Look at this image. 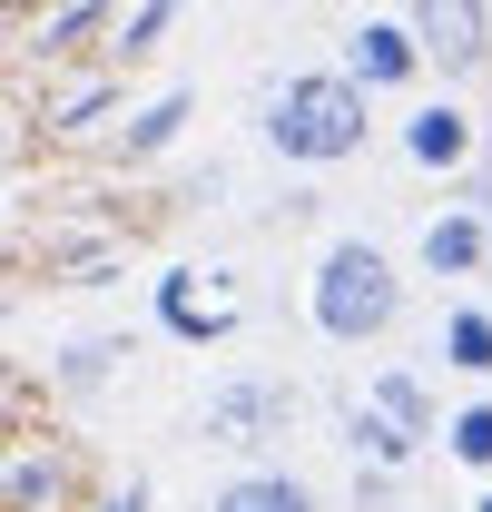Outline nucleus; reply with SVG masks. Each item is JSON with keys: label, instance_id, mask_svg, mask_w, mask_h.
I'll list each match as a JSON object with an SVG mask.
<instances>
[{"label": "nucleus", "instance_id": "obj_1", "mask_svg": "<svg viewBox=\"0 0 492 512\" xmlns=\"http://www.w3.org/2000/svg\"><path fill=\"white\" fill-rule=\"evenodd\" d=\"M365 99L374 89L345 79V69H296V79L266 89V148H276L286 168H335V158L365 148V128H374Z\"/></svg>", "mask_w": 492, "mask_h": 512}, {"label": "nucleus", "instance_id": "obj_2", "mask_svg": "<svg viewBox=\"0 0 492 512\" xmlns=\"http://www.w3.org/2000/svg\"><path fill=\"white\" fill-rule=\"evenodd\" d=\"M315 335L325 345H374L384 325L404 316V276H394V256L374 247V237H335V247L315 256Z\"/></svg>", "mask_w": 492, "mask_h": 512}, {"label": "nucleus", "instance_id": "obj_3", "mask_svg": "<svg viewBox=\"0 0 492 512\" xmlns=\"http://www.w3.org/2000/svg\"><path fill=\"white\" fill-rule=\"evenodd\" d=\"M197 424H207V444H266V434L296 424V384L286 375H227V384H207Z\"/></svg>", "mask_w": 492, "mask_h": 512}, {"label": "nucleus", "instance_id": "obj_4", "mask_svg": "<svg viewBox=\"0 0 492 512\" xmlns=\"http://www.w3.org/2000/svg\"><path fill=\"white\" fill-rule=\"evenodd\" d=\"M424 30L414 20H355L345 30V79H365V89H414L424 79Z\"/></svg>", "mask_w": 492, "mask_h": 512}, {"label": "nucleus", "instance_id": "obj_5", "mask_svg": "<svg viewBox=\"0 0 492 512\" xmlns=\"http://www.w3.org/2000/svg\"><path fill=\"white\" fill-rule=\"evenodd\" d=\"M473 148H483V128H473V109H463V99H424V109L404 119V158H414V168H433V178L473 168Z\"/></svg>", "mask_w": 492, "mask_h": 512}, {"label": "nucleus", "instance_id": "obj_6", "mask_svg": "<svg viewBox=\"0 0 492 512\" xmlns=\"http://www.w3.org/2000/svg\"><path fill=\"white\" fill-rule=\"evenodd\" d=\"M424 276H453V286L492 276V227L473 217V207H443V217H424Z\"/></svg>", "mask_w": 492, "mask_h": 512}, {"label": "nucleus", "instance_id": "obj_7", "mask_svg": "<svg viewBox=\"0 0 492 512\" xmlns=\"http://www.w3.org/2000/svg\"><path fill=\"white\" fill-rule=\"evenodd\" d=\"M414 30H424V50L443 69H473V60H483V0H424Z\"/></svg>", "mask_w": 492, "mask_h": 512}, {"label": "nucleus", "instance_id": "obj_8", "mask_svg": "<svg viewBox=\"0 0 492 512\" xmlns=\"http://www.w3.org/2000/svg\"><path fill=\"white\" fill-rule=\"evenodd\" d=\"M158 306H168L178 335H227V325H237V296H227V286H197V266L158 286Z\"/></svg>", "mask_w": 492, "mask_h": 512}, {"label": "nucleus", "instance_id": "obj_9", "mask_svg": "<svg viewBox=\"0 0 492 512\" xmlns=\"http://www.w3.org/2000/svg\"><path fill=\"white\" fill-rule=\"evenodd\" d=\"M345 444H355V463H374V473H404V463L424 453L394 414H384V404H355V414H345Z\"/></svg>", "mask_w": 492, "mask_h": 512}, {"label": "nucleus", "instance_id": "obj_10", "mask_svg": "<svg viewBox=\"0 0 492 512\" xmlns=\"http://www.w3.org/2000/svg\"><path fill=\"white\" fill-rule=\"evenodd\" d=\"M207 512H315V493L296 483V473H237Z\"/></svg>", "mask_w": 492, "mask_h": 512}, {"label": "nucleus", "instance_id": "obj_11", "mask_svg": "<svg viewBox=\"0 0 492 512\" xmlns=\"http://www.w3.org/2000/svg\"><path fill=\"white\" fill-rule=\"evenodd\" d=\"M365 404H384V414H394V424H404L414 444H433V434H443V424H433V394H424L414 375H404V365H384V375L365 384Z\"/></svg>", "mask_w": 492, "mask_h": 512}, {"label": "nucleus", "instance_id": "obj_12", "mask_svg": "<svg viewBox=\"0 0 492 512\" xmlns=\"http://www.w3.org/2000/svg\"><path fill=\"white\" fill-rule=\"evenodd\" d=\"M443 365L453 375H492V316L483 306H453L443 316Z\"/></svg>", "mask_w": 492, "mask_h": 512}, {"label": "nucleus", "instance_id": "obj_13", "mask_svg": "<svg viewBox=\"0 0 492 512\" xmlns=\"http://www.w3.org/2000/svg\"><path fill=\"white\" fill-rule=\"evenodd\" d=\"M443 453H453V463H473V473H492V404L443 414Z\"/></svg>", "mask_w": 492, "mask_h": 512}, {"label": "nucleus", "instance_id": "obj_14", "mask_svg": "<svg viewBox=\"0 0 492 512\" xmlns=\"http://www.w3.org/2000/svg\"><path fill=\"white\" fill-rule=\"evenodd\" d=\"M40 493H50V473H40V453H20V463H10V503L40 512Z\"/></svg>", "mask_w": 492, "mask_h": 512}, {"label": "nucleus", "instance_id": "obj_15", "mask_svg": "<svg viewBox=\"0 0 492 512\" xmlns=\"http://www.w3.org/2000/svg\"><path fill=\"white\" fill-rule=\"evenodd\" d=\"M187 119V99H158V109H148V119H138V138H128V148H158V138H168V128Z\"/></svg>", "mask_w": 492, "mask_h": 512}, {"label": "nucleus", "instance_id": "obj_16", "mask_svg": "<svg viewBox=\"0 0 492 512\" xmlns=\"http://www.w3.org/2000/svg\"><path fill=\"white\" fill-rule=\"evenodd\" d=\"M473 512H492V483H483V503H473Z\"/></svg>", "mask_w": 492, "mask_h": 512}]
</instances>
